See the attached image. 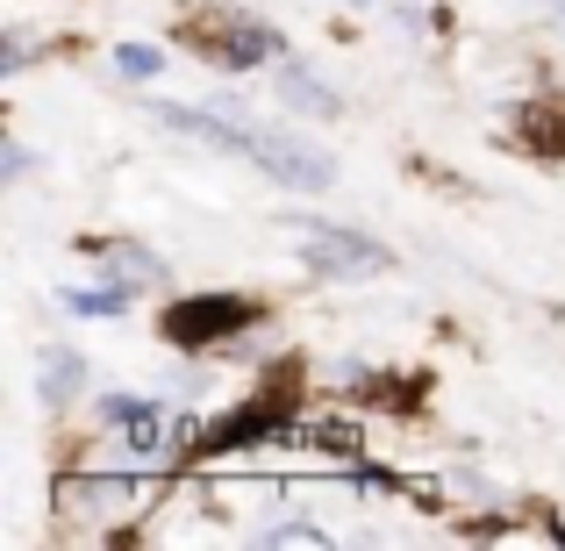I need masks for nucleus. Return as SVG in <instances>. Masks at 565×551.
Returning a JSON list of instances; mask_svg holds the SVG:
<instances>
[{
    "mask_svg": "<svg viewBox=\"0 0 565 551\" xmlns=\"http://www.w3.org/2000/svg\"><path fill=\"white\" fill-rule=\"evenodd\" d=\"M158 65H166V51H151V43H122L115 51V72H129V80H151Z\"/></svg>",
    "mask_w": 565,
    "mask_h": 551,
    "instance_id": "9d476101",
    "label": "nucleus"
},
{
    "mask_svg": "<svg viewBox=\"0 0 565 551\" xmlns=\"http://www.w3.org/2000/svg\"><path fill=\"white\" fill-rule=\"evenodd\" d=\"M279 108L330 123V115H344V94H337V86H322L316 72H301V65H279Z\"/></svg>",
    "mask_w": 565,
    "mask_h": 551,
    "instance_id": "0eeeda50",
    "label": "nucleus"
},
{
    "mask_svg": "<svg viewBox=\"0 0 565 551\" xmlns=\"http://www.w3.org/2000/svg\"><path fill=\"white\" fill-rule=\"evenodd\" d=\"M29 57H36V51H29V36H8V51H0V72H22Z\"/></svg>",
    "mask_w": 565,
    "mask_h": 551,
    "instance_id": "ddd939ff",
    "label": "nucleus"
},
{
    "mask_svg": "<svg viewBox=\"0 0 565 551\" xmlns=\"http://www.w3.org/2000/svg\"><path fill=\"white\" fill-rule=\"evenodd\" d=\"M265 544H273V551H287V544H330V538H322L316 523H273V530H265Z\"/></svg>",
    "mask_w": 565,
    "mask_h": 551,
    "instance_id": "f8f14e48",
    "label": "nucleus"
},
{
    "mask_svg": "<svg viewBox=\"0 0 565 551\" xmlns=\"http://www.w3.org/2000/svg\"><path fill=\"white\" fill-rule=\"evenodd\" d=\"M100 415H108V430H122V452H137V458H166V444L180 437V423H166V409L143 394H108Z\"/></svg>",
    "mask_w": 565,
    "mask_h": 551,
    "instance_id": "39448f33",
    "label": "nucleus"
},
{
    "mask_svg": "<svg viewBox=\"0 0 565 551\" xmlns=\"http://www.w3.org/2000/svg\"><path fill=\"white\" fill-rule=\"evenodd\" d=\"M79 501H86L94 516H108V509H122V501H129V480H86Z\"/></svg>",
    "mask_w": 565,
    "mask_h": 551,
    "instance_id": "9b49d317",
    "label": "nucleus"
},
{
    "mask_svg": "<svg viewBox=\"0 0 565 551\" xmlns=\"http://www.w3.org/2000/svg\"><path fill=\"white\" fill-rule=\"evenodd\" d=\"M301 258H308V273H322V279L386 273V244H373V236H359V230H337V222H301Z\"/></svg>",
    "mask_w": 565,
    "mask_h": 551,
    "instance_id": "7ed1b4c3",
    "label": "nucleus"
},
{
    "mask_svg": "<svg viewBox=\"0 0 565 551\" xmlns=\"http://www.w3.org/2000/svg\"><path fill=\"white\" fill-rule=\"evenodd\" d=\"M186 43L201 57H215V65H230V72H250V65H265V57L279 51L273 29H258L250 14H230V8L193 14V22H186Z\"/></svg>",
    "mask_w": 565,
    "mask_h": 551,
    "instance_id": "f03ea898",
    "label": "nucleus"
},
{
    "mask_svg": "<svg viewBox=\"0 0 565 551\" xmlns=\"http://www.w3.org/2000/svg\"><path fill=\"white\" fill-rule=\"evenodd\" d=\"M236 158H250L258 172H273V180H287V187H301V193H322V187L337 180V158L322 151V144H301L294 129H265V123H244Z\"/></svg>",
    "mask_w": 565,
    "mask_h": 551,
    "instance_id": "f257e3e1",
    "label": "nucleus"
},
{
    "mask_svg": "<svg viewBox=\"0 0 565 551\" xmlns=\"http://www.w3.org/2000/svg\"><path fill=\"white\" fill-rule=\"evenodd\" d=\"M65 308H79V316H122V308H129V287H100V294H65Z\"/></svg>",
    "mask_w": 565,
    "mask_h": 551,
    "instance_id": "1a4fd4ad",
    "label": "nucleus"
},
{
    "mask_svg": "<svg viewBox=\"0 0 565 551\" xmlns=\"http://www.w3.org/2000/svg\"><path fill=\"white\" fill-rule=\"evenodd\" d=\"M279 423H287V394H265V401H250V409H236L230 423L207 430V452H244V444L273 437Z\"/></svg>",
    "mask_w": 565,
    "mask_h": 551,
    "instance_id": "423d86ee",
    "label": "nucleus"
},
{
    "mask_svg": "<svg viewBox=\"0 0 565 551\" xmlns=\"http://www.w3.org/2000/svg\"><path fill=\"white\" fill-rule=\"evenodd\" d=\"M79 380H86V359H79V351H65V345L43 351V365H36V394L51 401V409H65V401L79 394Z\"/></svg>",
    "mask_w": 565,
    "mask_h": 551,
    "instance_id": "6e6552de",
    "label": "nucleus"
},
{
    "mask_svg": "<svg viewBox=\"0 0 565 551\" xmlns=\"http://www.w3.org/2000/svg\"><path fill=\"white\" fill-rule=\"evenodd\" d=\"M250 316H258V308L236 301V294H186V301L166 308V337L180 351H201V345H215V337L250 330Z\"/></svg>",
    "mask_w": 565,
    "mask_h": 551,
    "instance_id": "20e7f679",
    "label": "nucleus"
}]
</instances>
